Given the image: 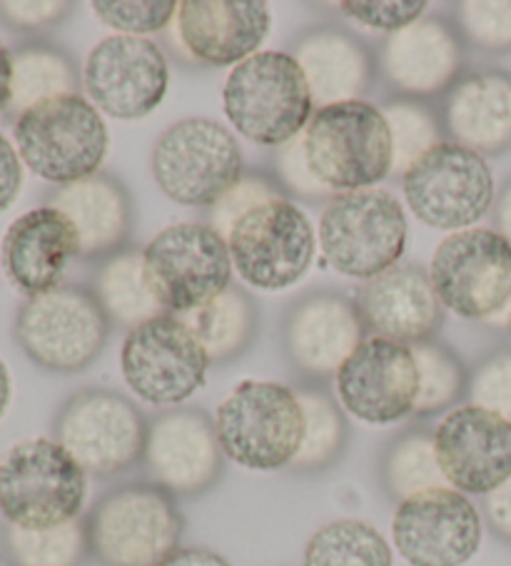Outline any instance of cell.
Returning <instances> with one entry per match:
<instances>
[{"mask_svg":"<svg viewBox=\"0 0 511 566\" xmlns=\"http://www.w3.org/2000/svg\"><path fill=\"white\" fill-rule=\"evenodd\" d=\"M222 105L242 138L268 148L300 138L314 115L302 67L282 51H260L234 65L225 81Z\"/></svg>","mask_w":511,"mask_h":566,"instance_id":"1","label":"cell"},{"mask_svg":"<svg viewBox=\"0 0 511 566\" xmlns=\"http://www.w3.org/2000/svg\"><path fill=\"white\" fill-rule=\"evenodd\" d=\"M87 546L101 566H163L180 549L182 514L157 484H125L95 502Z\"/></svg>","mask_w":511,"mask_h":566,"instance_id":"2","label":"cell"},{"mask_svg":"<svg viewBox=\"0 0 511 566\" xmlns=\"http://www.w3.org/2000/svg\"><path fill=\"white\" fill-rule=\"evenodd\" d=\"M302 143L312 172L330 190H369L392 172V133L372 103L320 107L304 128Z\"/></svg>","mask_w":511,"mask_h":566,"instance_id":"3","label":"cell"},{"mask_svg":"<svg viewBox=\"0 0 511 566\" xmlns=\"http://www.w3.org/2000/svg\"><path fill=\"white\" fill-rule=\"evenodd\" d=\"M15 150L28 170L63 188L101 172L107 128L83 95H63L31 107L13 123Z\"/></svg>","mask_w":511,"mask_h":566,"instance_id":"4","label":"cell"},{"mask_svg":"<svg viewBox=\"0 0 511 566\" xmlns=\"http://www.w3.org/2000/svg\"><path fill=\"white\" fill-rule=\"evenodd\" d=\"M87 474L55 439H28L0 462V514L23 530L81 520Z\"/></svg>","mask_w":511,"mask_h":566,"instance_id":"5","label":"cell"},{"mask_svg":"<svg viewBox=\"0 0 511 566\" xmlns=\"http://www.w3.org/2000/svg\"><path fill=\"white\" fill-rule=\"evenodd\" d=\"M215 427L228 460L252 472H274L298 457L304 412L294 389L248 379L218 407Z\"/></svg>","mask_w":511,"mask_h":566,"instance_id":"6","label":"cell"},{"mask_svg":"<svg viewBox=\"0 0 511 566\" xmlns=\"http://www.w3.org/2000/svg\"><path fill=\"white\" fill-rule=\"evenodd\" d=\"M320 248L340 275L369 282L405 255V210L382 188L334 195L320 220Z\"/></svg>","mask_w":511,"mask_h":566,"instance_id":"7","label":"cell"},{"mask_svg":"<svg viewBox=\"0 0 511 566\" xmlns=\"http://www.w3.org/2000/svg\"><path fill=\"white\" fill-rule=\"evenodd\" d=\"M111 319L81 285H61L28 297L15 315V343L28 359L55 375H75L103 355Z\"/></svg>","mask_w":511,"mask_h":566,"instance_id":"8","label":"cell"},{"mask_svg":"<svg viewBox=\"0 0 511 566\" xmlns=\"http://www.w3.org/2000/svg\"><path fill=\"white\" fill-rule=\"evenodd\" d=\"M147 287L165 312L188 315L222 295L232 280L228 240L202 222H178L143 250Z\"/></svg>","mask_w":511,"mask_h":566,"instance_id":"9","label":"cell"},{"mask_svg":"<svg viewBox=\"0 0 511 566\" xmlns=\"http://www.w3.org/2000/svg\"><path fill=\"white\" fill-rule=\"evenodd\" d=\"M153 175L170 200L212 208L244 175L242 150L225 125L210 118H185L157 138Z\"/></svg>","mask_w":511,"mask_h":566,"instance_id":"10","label":"cell"},{"mask_svg":"<svg viewBox=\"0 0 511 566\" xmlns=\"http://www.w3.org/2000/svg\"><path fill=\"white\" fill-rule=\"evenodd\" d=\"M53 432L85 474L115 476L143 462L147 422L131 399L95 387L67 399Z\"/></svg>","mask_w":511,"mask_h":566,"instance_id":"11","label":"cell"},{"mask_svg":"<svg viewBox=\"0 0 511 566\" xmlns=\"http://www.w3.org/2000/svg\"><path fill=\"white\" fill-rule=\"evenodd\" d=\"M121 367L127 387L147 405L175 407L205 385L210 357L178 315H160L127 332Z\"/></svg>","mask_w":511,"mask_h":566,"instance_id":"12","label":"cell"},{"mask_svg":"<svg viewBox=\"0 0 511 566\" xmlns=\"http://www.w3.org/2000/svg\"><path fill=\"white\" fill-rule=\"evenodd\" d=\"M409 210L429 228L469 230L494 202V178L481 155L439 143L401 175Z\"/></svg>","mask_w":511,"mask_h":566,"instance_id":"13","label":"cell"},{"mask_svg":"<svg viewBox=\"0 0 511 566\" xmlns=\"http://www.w3.org/2000/svg\"><path fill=\"white\" fill-rule=\"evenodd\" d=\"M429 277L445 310L489 319L511 300V245L497 230L451 232L431 255Z\"/></svg>","mask_w":511,"mask_h":566,"instance_id":"14","label":"cell"},{"mask_svg":"<svg viewBox=\"0 0 511 566\" xmlns=\"http://www.w3.org/2000/svg\"><path fill=\"white\" fill-rule=\"evenodd\" d=\"M232 268L258 290H284L302 280L314 258V230L298 205L272 200L234 224L228 238Z\"/></svg>","mask_w":511,"mask_h":566,"instance_id":"15","label":"cell"},{"mask_svg":"<svg viewBox=\"0 0 511 566\" xmlns=\"http://www.w3.org/2000/svg\"><path fill=\"white\" fill-rule=\"evenodd\" d=\"M83 85L97 111L117 120H140L167 93V61L150 38L111 35L83 67Z\"/></svg>","mask_w":511,"mask_h":566,"instance_id":"16","label":"cell"},{"mask_svg":"<svg viewBox=\"0 0 511 566\" xmlns=\"http://www.w3.org/2000/svg\"><path fill=\"white\" fill-rule=\"evenodd\" d=\"M392 539L411 566H461L479 552L481 516L467 494L441 486L397 504Z\"/></svg>","mask_w":511,"mask_h":566,"instance_id":"17","label":"cell"},{"mask_svg":"<svg viewBox=\"0 0 511 566\" xmlns=\"http://www.w3.org/2000/svg\"><path fill=\"white\" fill-rule=\"evenodd\" d=\"M419 369L411 347L369 337L337 373V399L367 424H395L415 415Z\"/></svg>","mask_w":511,"mask_h":566,"instance_id":"18","label":"cell"},{"mask_svg":"<svg viewBox=\"0 0 511 566\" xmlns=\"http://www.w3.org/2000/svg\"><path fill=\"white\" fill-rule=\"evenodd\" d=\"M145 470L173 496L208 492L220 480L225 452L218 427L200 409H170L147 424Z\"/></svg>","mask_w":511,"mask_h":566,"instance_id":"19","label":"cell"},{"mask_svg":"<svg viewBox=\"0 0 511 566\" xmlns=\"http://www.w3.org/2000/svg\"><path fill=\"white\" fill-rule=\"evenodd\" d=\"M435 449L441 474L461 494L487 496L511 476V424L481 407L451 409L437 427Z\"/></svg>","mask_w":511,"mask_h":566,"instance_id":"20","label":"cell"},{"mask_svg":"<svg viewBox=\"0 0 511 566\" xmlns=\"http://www.w3.org/2000/svg\"><path fill=\"white\" fill-rule=\"evenodd\" d=\"M377 63L389 87L409 101H427L449 93L461 77L465 43L455 23L429 15L392 33L379 48Z\"/></svg>","mask_w":511,"mask_h":566,"instance_id":"21","label":"cell"},{"mask_svg":"<svg viewBox=\"0 0 511 566\" xmlns=\"http://www.w3.org/2000/svg\"><path fill=\"white\" fill-rule=\"evenodd\" d=\"M270 25V8L262 0H185L175 15L182 51L212 67L240 65L260 53Z\"/></svg>","mask_w":511,"mask_h":566,"instance_id":"22","label":"cell"},{"mask_svg":"<svg viewBox=\"0 0 511 566\" xmlns=\"http://www.w3.org/2000/svg\"><path fill=\"white\" fill-rule=\"evenodd\" d=\"M357 310L375 337L407 347L429 343L445 322V305L429 270L415 262H397L372 277L359 292Z\"/></svg>","mask_w":511,"mask_h":566,"instance_id":"23","label":"cell"},{"mask_svg":"<svg viewBox=\"0 0 511 566\" xmlns=\"http://www.w3.org/2000/svg\"><path fill=\"white\" fill-rule=\"evenodd\" d=\"M365 322L347 297L312 292L292 305L284 319V353L300 373L332 377L365 343Z\"/></svg>","mask_w":511,"mask_h":566,"instance_id":"24","label":"cell"},{"mask_svg":"<svg viewBox=\"0 0 511 566\" xmlns=\"http://www.w3.org/2000/svg\"><path fill=\"white\" fill-rule=\"evenodd\" d=\"M73 258H81V240L73 222L48 205L21 214L0 245L6 277L28 297L61 287Z\"/></svg>","mask_w":511,"mask_h":566,"instance_id":"25","label":"cell"},{"mask_svg":"<svg viewBox=\"0 0 511 566\" xmlns=\"http://www.w3.org/2000/svg\"><path fill=\"white\" fill-rule=\"evenodd\" d=\"M441 128L481 158L511 150V75L497 67L461 75L441 105Z\"/></svg>","mask_w":511,"mask_h":566,"instance_id":"26","label":"cell"},{"mask_svg":"<svg viewBox=\"0 0 511 566\" xmlns=\"http://www.w3.org/2000/svg\"><path fill=\"white\" fill-rule=\"evenodd\" d=\"M294 61L310 85L312 103L320 107L359 101L375 81L372 53L340 28H314L294 45Z\"/></svg>","mask_w":511,"mask_h":566,"instance_id":"27","label":"cell"},{"mask_svg":"<svg viewBox=\"0 0 511 566\" xmlns=\"http://www.w3.org/2000/svg\"><path fill=\"white\" fill-rule=\"evenodd\" d=\"M48 208H55L73 222L81 240V258H107L125 245L133 228V202L123 182L105 172L81 182L63 185L51 198Z\"/></svg>","mask_w":511,"mask_h":566,"instance_id":"28","label":"cell"},{"mask_svg":"<svg viewBox=\"0 0 511 566\" xmlns=\"http://www.w3.org/2000/svg\"><path fill=\"white\" fill-rule=\"evenodd\" d=\"M13 83L8 115L21 118L31 107L63 95H77V67L63 48L48 41H28L15 45Z\"/></svg>","mask_w":511,"mask_h":566,"instance_id":"29","label":"cell"},{"mask_svg":"<svg viewBox=\"0 0 511 566\" xmlns=\"http://www.w3.org/2000/svg\"><path fill=\"white\" fill-rule=\"evenodd\" d=\"M192 327L210 357V365H222L248 349L260 327V312L248 292L228 287L208 305L178 315Z\"/></svg>","mask_w":511,"mask_h":566,"instance_id":"30","label":"cell"},{"mask_svg":"<svg viewBox=\"0 0 511 566\" xmlns=\"http://www.w3.org/2000/svg\"><path fill=\"white\" fill-rule=\"evenodd\" d=\"M93 295L107 319L127 329L165 315L163 305L147 287L143 252L137 250H117L103 260L93 280Z\"/></svg>","mask_w":511,"mask_h":566,"instance_id":"31","label":"cell"},{"mask_svg":"<svg viewBox=\"0 0 511 566\" xmlns=\"http://www.w3.org/2000/svg\"><path fill=\"white\" fill-rule=\"evenodd\" d=\"M87 554L91 546L83 520L53 530L0 524V556L8 566H83Z\"/></svg>","mask_w":511,"mask_h":566,"instance_id":"32","label":"cell"},{"mask_svg":"<svg viewBox=\"0 0 511 566\" xmlns=\"http://www.w3.org/2000/svg\"><path fill=\"white\" fill-rule=\"evenodd\" d=\"M382 484H385L392 500L397 502L449 486L437 460L435 434L411 429V432L397 437L389 444L385 460H382Z\"/></svg>","mask_w":511,"mask_h":566,"instance_id":"33","label":"cell"},{"mask_svg":"<svg viewBox=\"0 0 511 566\" xmlns=\"http://www.w3.org/2000/svg\"><path fill=\"white\" fill-rule=\"evenodd\" d=\"M304 566H392V549L372 524L337 520L312 534Z\"/></svg>","mask_w":511,"mask_h":566,"instance_id":"34","label":"cell"},{"mask_svg":"<svg viewBox=\"0 0 511 566\" xmlns=\"http://www.w3.org/2000/svg\"><path fill=\"white\" fill-rule=\"evenodd\" d=\"M304 412V437L294 472H322L340 460L347 442V422L337 402L322 389H300L298 392Z\"/></svg>","mask_w":511,"mask_h":566,"instance_id":"35","label":"cell"},{"mask_svg":"<svg viewBox=\"0 0 511 566\" xmlns=\"http://www.w3.org/2000/svg\"><path fill=\"white\" fill-rule=\"evenodd\" d=\"M419 369V395L415 405L417 417H435L451 412L461 397L467 395L469 375L459 357L449 347L435 343H419L411 347Z\"/></svg>","mask_w":511,"mask_h":566,"instance_id":"36","label":"cell"},{"mask_svg":"<svg viewBox=\"0 0 511 566\" xmlns=\"http://www.w3.org/2000/svg\"><path fill=\"white\" fill-rule=\"evenodd\" d=\"M379 111L389 125L392 148H395L392 172L405 175L421 155H427L439 143H445L441 118L435 115V111L427 103L399 97V101L382 105Z\"/></svg>","mask_w":511,"mask_h":566,"instance_id":"37","label":"cell"},{"mask_svg":"<svg viewBox=\"0 0 511 566\" xmlns=\"http://www.w3.org/2000/svg\"><path fill=\"white\" fill-rule=\"evenodd\" d=\"M455 25L484 53H511V0H467L455 6Z\"/></svg>","mask_w":511,"mask_h":566,"instance_id":"38","label":"cell"},{"mask_svg":"<svg viewBox=\"0 0 511 566\" xmlns=\"http://www.w3.org/2000/svg\"><path fill=\"white\" fill-rule=\"evenodd\" d=\"M280 198L282 188L274 180H270L268 175H242V178L210 208V228L228 240L232 228L244 218V214L258 210L264 202Z\"/></svg>","mask_w":511,"mask_h":566,"instance_id":"39","label":"cell"},{"mask_svg":"<svg viewBox=\"0 0 511 566\" xmlns=\"http://www.w3.org/2000/svg\"><path fill=\"white\" fill-rule=\"evenodd\" d=\"M95 15L101 18L105 25L121 35H135L145 38V33H157L178 15V3L173 0H137V3H123V0H97L93 3Z\"/></svg>","mask_w":511,"mask_h":566,"instance_id":"40","label":"cell"},{"mask_svg":"<svg viewBox=\"0 0 511 566\" xmlns=\"http://www.w3.org/2000/svg\"><path fill=\"white\" fill-rule=\"evenodd\" d=\"M469 405L494 412L511 424V349H499L471 369Z\"/></svg>","mask_w":511,"mask_h":566,"instance_id":"41","label":"cell"},{"mask_svg":"<svg viewBox=\"0 0 511 566\" xmlns=\"http://www.w3.org/2000/svg\"><path fill=\"white\" fill-rule=\"evenodd\" d=\"M340 11L357 25L372 28V31L397 33L405 31L407 25L417 23L425 18L427 3L425 0H377V3H365V0H345L340 3Z\"/></svg>","mask_w":511,"mask_h":566,"instance_id":"42","label":"cell"},{"mask_svg":"<svg viewBox=\"0 0 511 566\" xmlns=\"http://www.w3.org/2000/svg\"><path fill=\"white\" fill-rule=\"evenodd\" d=\"M274 170H278V180L280 188L288 190L298 198H307V200H320V198H330L334 190H330L317 175L312 172L307 153H304V143L302 135L294 138L292 143L282 145L278 158H274Z\"/></svg>","mask_w":511,"mask_h":566,"instance_id":"43","label":"cell"},{"mask_svg":"<svg viewBox=\"0 0 511 566\" xmlns=\"http://www.w3.org/2000/svg\"><path fill=\"white\" fill-rule=\"evenodd\" d=\"M73 3L65 0H0V23L21 33H38L65 21Z\"/></svg>","mask_w":511,"mask_h":566,"instance_id":"44","label":"cell"},{"mask_svg":"<svg viewBox=\"0 0 511 566\" xmlns=\"http://www.w3.org/2000/svg\"><path fill=\"white\" fill-rule=\"evenodd\" d=\"M23 188V160L13 143L0 133V212H6L15 202Z\"/></svg>","mask_w":511,"mask_h":566,"instance_id":"45","label":"cell"},{"mask_svg":"<svg viewBox=\"0 0 511 566\" xmlns=\"http://www.w3.org/2000/svg\"><path fill=\"white\" fill-rule=\"evenodd\" d=\"M484 514L491 532L511 542V476L484 496Z\"/></svg>","mask_w":511,"mask_h":566,"instance_id":"46","label":"cell"},{"mask_svg":"<svg viewBox=\"0 0 511 566\" xmlns=\"http://www.w3.org/2000/svg\"><path fill=\"white\" fill-rule=\"evenodd\" d=\"M163 566H230L225 556L210 549H200V546H188V549H178Z\"/></svg>","mask_w":511,"mask_h":566,"instance_id":"47","label":"cell"},{"mask_svg":"<svg viewBox=\"0 0 511 566\" xmlns=\"http://www.w3.org/2000/svg\"><path fill=\"white\" fill-rule=\"evenodd\" d=\"M11 83H13V57L6 43L0 41V115L8 113L11 105Z\"/></svg>","mask_w":511,"mask_h":566,"instance_id":"48","label":"cell"},{"mask_svg":"<svg viewBox=\"0 0 511 566\" xmlns=\"http://www.w3.org/2000/svg\"><path fill=\"white\" fill-rule=\"evenodd\" d=\"M494 224L497 232L511 245V180L501 188L497 198V210H494Z\"/></svg>","mask_w":511,"mask_h":566,"instance_id":"49","label":"cell"},{"mask_svg":"<svg viewBox=\"0 0 511 566\" xmlns=\"http://www.w3.org/2000/svg\"><path fill=\"white\" fill-rule=\"evenodd\" d=\"M11 395H13V385H11V375H8V367L0 359V417L6 415L8 405H11Z\"/></svg>","mask_w":511,"mask_h":566,"instance_id":"50","label":"cell"},{"mask_svg":"<svg viewBox=\"0 0 511 566\" xmlns=\"http://www.w3.org/2000/svg\"><path fill=\"white\" fill-rule=\"evenodd\" d=\"M509 329H511V312H509Z\"/></svg>","mask_w":511,"mask_h":566,"instance_id":"51","label":"cell"}]
</instances>
